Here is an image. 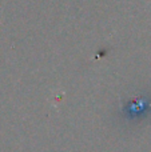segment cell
<instances>
[{"mask_svg": "<svg viewBox=\"0 0 151 152\" xmlns=\"http://www.w3.org/2000/svg\"><path fill=\"white\" fill-rule=\"evenodd\" d=\"M151 112V97L149 95H133L128 99L123 100L119 113L120 124L141 123L147 119Z\"/></svg>", "mask_w": 151, "mask_h": 152, "instance_id": "cell-1", "label": "cell"}]
</instances>
